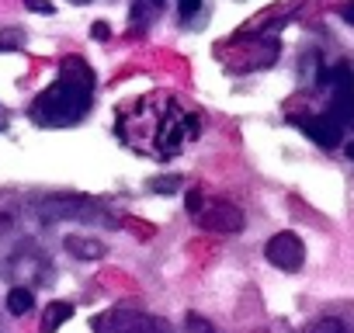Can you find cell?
<instances>
[{"instance_id":"cell-1","label":"cell","mask_w":354,"mask_h":333,"mask_svg":"<svg viewBox=\"0 0 354 333\" xmlns=\"http://www.w3.org/2000/svg\"><path fill=\"white\" fill-rule=\"evenodd\" d=\"M202 132V122L195 111L181 108L170 94H146L139 97L132 108H125L118 115V135L139 149L149 153L156 160L177 156L188 142H195Z\"/></svg>"},{"instance_id":"cell-2","label":"cell","mask_w":354,"mask_h":333,"mask_svg":"<svg viewBox=\"0 0 354 333\" xmlns=\"http://www.w3.org/2000/svg\"><path fill=\"white\" fill-rule=\"evenodd\" d=\"M94 97V70L80 59V56H66L59 66V77L53 87H46L35 104H32V118L35 125L46 129H66L77 125Z\"/></svg>"},{"instance_id":"cell-3","label":"cell","mask_w":354,"mask_h":333,"mask_svg":"<svg viewBox=\"0 0 354 333\" xmlns=\"http://www.w3.org/2000/svg\"><path fill=\"white\" fill-rule=\"evenodd\" d=\"M326 84H330V111L326 115L340 129H354V70H351V63H337L326 73Z\"/></svg>"},{"instance_id":"cell-4","label":"cell","mask_w":354,"mask_h":333,"mask_svg":"<svg viewBox=\"0 0 354 333\" xmlns=\"http://www.w3.org/2000/svg\"><path fill=\"white\" fill-rule=\"evenodd\" d=\"M264 257H268L278 271H299L302 260H306V250H302V240H299L295 233H278V236L268 240Z\"/></svg>"},{"instance_id":"cell-5","label":"cell","mask_w":354,"mask_h":333,"mask_svg":"<svg viewBox=\"0 0 354 333\" xmlns=\"http://www.w3.org/2000/svg\"><path fill=\"white\" fill-rule=\"evenodd\" d=\"M295 125H299L316 146H323V149H333V146H340V139H344V129H340L330 115H306V118H295Z\"/></svg>"},{"instance_id":"cell-6","label":"cell","mask_w":354,"mask_h":333,"mask_svg":"<svg viewBox=\"0 0 354 333\" xmlns=\"http://www.w3.org/2000/svg\"><path fill=\"white\" fill-rule=\"evenodd\" d=\"M87 212H94V205H91L87 198H80V195H53V198H46V202L39 205V216H42L46 222L87 216Z\"/></svg>"},{"instance_id":"cell-7","label":"cell","mask_w":354,"mask_h":333,"mask_svg":"<svg viewBox=\"0 0 354 333\" xmlns=\"http://www.w3.org/2000/svg\"><path fill=\"white\" fill-rule=\"evenodd\" d=\"M202 226L212 229V233H236L243 226V212L230 202H219V205L202 209Z\"/></svg>"},{"instance_id":"cell-8","label":"cell","mask_w":354,"mask_h":333,"mask_svg":"<svg viewBox=\"0 0 354 333\" xmlns=\"http://www.w3.org/2000/svg\"><path fill=\"white\" fill-rule=\"evenodd\" d=\"M111 330L115 333H170V326L156 316H142V312H115L111 316Z\"/></svg>"},{"instance_id":"cell-9","label":"cell","mask_w":354,"mask_h":333,"mask_svg":"<svg viewBox=\"0 0 354 333\" xmlns=\"http://www.w3.org/2000/svg\"><path fill=\"white\" fill-rule=\"evenodd\" d=\"M63 247H66L73 257H80V260H101V257H104V243H97L94 236H77V233H70V236L63 240Z\"/></svg>"},{"instance_id":"cell-10","label":"cell","mask_w":354,"mask_h":333,"mask_svg":"<svg viewBox=\"0 0 354 333\" xmlns=\"http://www.w3.org/2000/svg\"><path fill=\"white\" fill-rule=\"evenodd\" d=\"M70 316H73V305H70V302H53V305L42 312V333H56Z\"/></svg>"},{"instance_id":"cell-11","label":"cell","mask_w":354,"mask_h":333,"mask_svg":"<svg viewBox=\"0 0 354 333\" xmlns=\"http://www.w3.org/2000/svg\"><path fill=\"white\" fill-rule=\"evenodd\" d=\"M163 11V0H136L132 4V28H146Z\"/></svg>"},{"instance_id":"cell-12","label":"cell","mask_w":354,"mask_h":333,"mask_svg":"<svg viewBox=\"0 0 354 333\" xmlns=\"http://www.w3.org/2000/svg\"><path fill=\"white\" fill-rule=\"evenodd\" d=\"M32 305H35V292H32L28 285L8 292V312H11V316H25V312H32Z\"/></svg>"},{"instance_id":"cell-13","label":"cell","mask_w":354,"mask_h":333,"mask_svg":"<svg viewBox=\"0 0 354 333\" xmlns=\"http://www.w3.org/2000/svg\"><path fill=\"white\" fill-rule=\"evenodd\" d=\"M177 188H181V178H174V174H163V178H149V191H156V195H174Z\"/></svg>"},{"instance_id":"cell-14","label":"cell","mask_w":354,"mask_h":333,"mask_svg":"<svg viewBox=\"0 0 354 333\" xmlns=\"http://www.w3.org/2000/svg\"><path fill=\"white\" fill-rule=\"evenodd\" d=\"M25 46V32L21 28H4L0 32V53H11V49H21Z\"/></svg>"},{"instance_id":"cell-15","label":"cell","mask_w":354,"mask_h":333,"mask_svg":"<svg viewBox=\"0 0 354 333\" xmlns=\"http://www.w3.org/2000/svg\"><path fill=\"white\" fill-rule=\"evenodd\" d=\"M185 326H188V333H216L212 323H209L205 316H198V312H188V316H185Z\"/></svg>"},{"instance_id":"cell-16","label":"cell","mask_w":354,"mask_h":333,"mask_svg":"<svg viewBox=\"0 0 354 333\" xmlns=\"http://www.w3.org/2000/svg\"><path fill=\"white\" fill-rule=\"evenodd\" d=\"M313 333H347V326H344V319L326 316V319H319V323L313 326Z\"/></svg>"},{"instance_id":"cell-17","label":"cell","mask_w":354,"mask_h":333,"mask_svg":"<svg viewBox=\"0 0 354 333\" xmlns=\"http://www.w3.org/2000/svg\"><path fill=\"white\" fill-rule=\"evenodd\" d=\"M202 8V0H177V15H181V21H192Z\"/></svg>"},{"instance_id":"cell-18","label":"cell","mask_w":354,"mask_h":333,"mask_svg":"<svg viewBox=\"0 0 354 333\" xmlns=\"http://www.w3.org/2000/svg\"><path fill=\"white\" fill-rule=\"evenodd\" d=\"M185 209H188L192 216H202V209H205V198H202V191H188V195H185Z\"/></svg>"},{"instance_id":"cell-19","label":"cell","mask_w":354,"mask_h":333,"mask_svg":"<svg viewBox=\"0 0 354 333\" xmlns=\"http://www.w3.org/2000/svg\"><path fill=\"white\" fill-rule=\"evenodd\" d=\"M25 8L35 11V15H53V11H56L53 0H25Z\"/></svg>"},{"instance_id":"cell-20","label":"cell","mask_w":354,"mask_h":333,"mask_svg":"<svg viewBox=\"0 0 354 333\" xmlns=\"http://www.w3.org/2000/svg\"><path fill=\"white\" fill-rule=\"evenodd\" d=\"M91 35H94L97 42H108V39H111V28H108L104 21H94V25H91Z\"/></svg>"},{"instance_id":"cell-21","label":"cell","mask_w":354,"mask_h":333,"mask_svg":"<svg viewBox=\"0 0 354 333\" xmlns=\"http://www.w3.org/2000/svg\"><path fill=\"white\" fill-rule=\"evenodd\" d=\"M344 21H347V25H354V0H351V4L344 8Z\"/></svg>"},{"instance_id":"cell-22","label":"cell","mask_w":354,"mask_h":333,"mask_svg":"<svg viewBox=\"0 0 354 333\" xmlns=\"http://www.w3.org/2000/svg\"><path fill=\"white\" fill-rule=\"evenodd\" d=\"M347 160H354V139L347 142Z\"/></svg>"},{"instance_id":"cell-23","label":"cell","mask_w":354,"mask_h":333,"mask_svg":"<svg viewBox=\"0 0 354 333\" xmlns=\"http://www.w3.org/2000/svg\"><path fill=\"white\" fill-rule=\"evenodd\" d=\"M0 111H4V108H0ZM0 129H8V115H0Z\"/></svg>"},{"instance_id":"cell-24","label":"cell","mask_w":354,"mask_h":333,"mask_svg":"<svg viewBox=\"0 0 354 333\" xmlns=\"http://www.w3.org/2000/svg\"><path fill=\"white\" fill-rule=\"evenodd\" d=\"M77 4H87V0H77Z\"/></svg>"}]
</instances>
